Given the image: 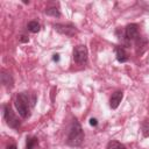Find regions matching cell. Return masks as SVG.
I'll return each mask as SVG.
<instances>
[{
	"instance_id": "6da1fadb",
	"label": "cell",
	"mask_w": 149,
	"mask_h": 149,
	"mask_svg": "<svg viewBox=\"0 0 149 149\" xmlns=\"http://www.w3.org/2000/svg\"><path fill=\"white\" fill-rule=\"evenodd\" d=\"M14 104H15V107H16L19 114L23 119H28L30 116V106H34V104H35V97H33L30 99L29 93L21 92L16 95Z\"/></svg>"
},
{
	"instance_id": "7a4b0ae2",
	"label": "cell",
	"mask_w": 149,
	"mask_h": 149,
	"mask_svg": "<svg viewBox=\"0 0 149 149\" xmlns=\"http://www.w3.org/2000/svg\"><path fill=\"white\" fill-rule=\"evenodd\" d=\"M84 141V132H83V128L81 126L79 125V122L77 120H74L71 125V128H70V132L68 134V140H66V143L69 146H72V147H78L83 143Z\"/></svg>"
},
{
	"instance_id": "3957f363",
	"label": "cell",
	"mask_w": 149,
	"mask_h": 149,
	"mask_svg": "<svg viewBox=\"0 0 149 149\" xmlns=\"http://www.w3.org/2000/svg\"><path fill=\"white\" fill-rule=\"evenodd\" d=\"M3 119L10 128L17 129L20 127V121L9 105H3Z\"/></svg>"
},
{
	"instance_id": "277c9868",
	"label": "cell",
	"mask_w": 149,
	"mask_h": 149,
	"mask_svg": "<svg viewBox=\"0 0 149 149\" xmlns=\"http://www.w3.org/2000/svg\"><path fill=\"white\" fill-rule=\"evenodd\" d=\"M88 58L87 48L84 44H79L73 49V61L77 64H86Z\"/></svg>"
},
{
	"instance_id": "5b68a950",
	"label": "cell",
	"mask_w": 149,
	"mask_h": 149,
	"mask_svg": "<svg viewBox=\"0 0 149 149\" xmlns=\"http://www.w3.org/2000/svg\"><path fill=\"white\" fill-rule=\"evenodd\" d=\"M54 28L56 31L68 37H72L74 34H77V28L72 23H56L54 24Z\"/></svg>"
},
{
	"instance_id": "8992f818",
	"label": "cell",
	"mask_w": 149,
	"mask_h": 149,
	"mask_svg": "<svg viewBox=\"0 0 149 149\" xmlns=\"http://www.w3.org/2000/svg\"><path fill=\"white\" fill-rule=\"evenodd\" d=\"M123 34H125V37H123V41L128 44L129 41L132 40H136L139 38V26L136 23H130L128 26H126L125 30H123Z\"/></svg>"
},
{
	"instance_id": "52a82bcc",
	"label": "cell",
	"mask_w": 149,
	"mask_h": 149,
	"mask_svg": "<svg viewBox=\"0 0 149 149\" xmlns=\"http://www.w3.org/2000/svg\"><path fill=\"white\" fill-rule=\"evenodd\" d=\"M122 97H123L122 91H115V92L112 94V97H111V99H109V106H111L112 109L118 108V106L120 105V102H121V100H122Z\"/></svg>"
},
{
	"instance_id": "ba28073f",
	"label": "cell",
	"mask_w": 149,
	"mask_h": 149,
	"mask_svg": "<svg viewBox=\"0 0 149 149\" xmlns=\"http://www.w3.org/2000/svg\"><path fill=\"white\" fill-rule=\"evenodd\" d=\"M115 55H116V59L120 62V63H125V62H127L128 61V55H127V52H126V50H125V48L123 47H115Z\"/></svg>"
},
{
	"instance_id": "9c48e42d",
	"label": "cell",
	"mask_w": 149,
	"mask_h": 149,
	"mask_svg": "<svg viewBox=\"0 0 149 149\" xmlns=\"http://www.w3.org/2000/svg\"><path fill=\"white\" fill-rule=\"evenodd\" d=\"M1 83L3 84V86H6L8 88H12L13 85H14V80H13V77L10 76V73H7L6 71H2L1 72Z\"/></svg>"
},
{
	"instance_id": "30bf717a",
	"label": "cell",
	"mask_w": 149,
	"mask_h": 149,
	"mask_svg": "<svg viewBox=\"0 0 149 149\" xmlns=\"http://www.w3.org/2000/svg\"><path fill=\"white\" fill-rule=\"evenodd\" d=\"M106 149H126V147H125V144H122L121 142L113 140V141H109V142L107 143Z\"/></svg>"
},
{
	"instance_id": "8fae6325",
	"label": "cell",
	"mask_w": 149,
	"mask_h": 149,
	"mask_svg": "<svg viewBox=\"0 0 149 149\" xmlns=\"http://www.w3.org/2000/svg\"><path fill=\"white\" fill-rule=\"evenodd\" d=\"M27 28H28V30H29L30 33H38L40 29H41V26H40V23H38L37 21H30V22L28 23Z\"/></svg>"
},
{
	"instance_id": "7c38bea8",
	"label": "cell",
	"mask_w": 149,
	"mask_h": 149,
	"mask_svg": "<svg viewBox=\"0 0 149 149\" xmlns=\"http://www.w3.org/2000/svg\"><path fill=\"white\" fill-rule=\"evenodd\" d=\"M38 143L36 137H27V143H26V149H34L35 146Z\"/></svg>"
},
{
	"instance_id": "4fadbf2b",
	"label": "cell",
	"mask_w": 149,
	"mask_h": 149,
	"mask_svg": "<svg viewBox=\"0 0 149 149\" xmlns=\"http://www.w3.org/2000/svg\"><path fill=\"white\" fill-rule=\"evenodd\" d=\"M45 14L47 15H51V16H61V13H59V10H58V8H56V7H50V8H47L45 9Z\"/></svg>"
},
{
	"instance_id": "5bb4252c",
	"label": "cell",
	"mask_w": 149,
	"mask_h": 149,
	"mask_svg": "<svg viewBox=\"0 0 149 149\" xmlns=\"http://www.w3.org/2000/svg\"><path fill=\"white\" fill-rule=\"evenodd\" d=\"M142 132H143V135L146 137L149 136V121H144L142 123Z\"/></svg>"
},
{
	"instance_id": "9a60e30c",
	"label": "cell",
	"mask_w": 149,
	"mask_h": 149,
	"mask_svg": "<svg viewBox=\"0 0 149 149\" xmlns=\"http://www.w3.org/2000/svg\"><path fill=\"white\" fill-rule=\"evenodd\" d=\"M90 125H91V126H97V125H98V121H97V119H94V118H91V119H90Z\"/></svg>"
},
{
	"instance_id": "2e32d148",
	"label": "cell",
	"mask_w": 149,
	"mask_h": 149,
	"mask_svg": "<svg viewBox=\"0 0 149 149\" xmlns=\"http://www.w3.org/2000/svg\"><path fill=\"white\" fill-rule=\"evenodd\" d=\"M52 61H54V62H58V61H59V55H58V54H55L54 57H52Z\"/></svg>"
},
{
	"instance_id": "e0dca14e",
	"label": "cell",
	"mask_w": 149,
	"mask_h": 149,
	"mask_svg": "<svg viewBox=\"0 0 149 149\" xmlns=\"http://www.w3.org/2000/svg\"><path fill=\"white\" fill-rule=\"evenodd\" d=\"M6 149H16V146L15 144H9V146H7Z\"/></svg>"
}]
</instances>
